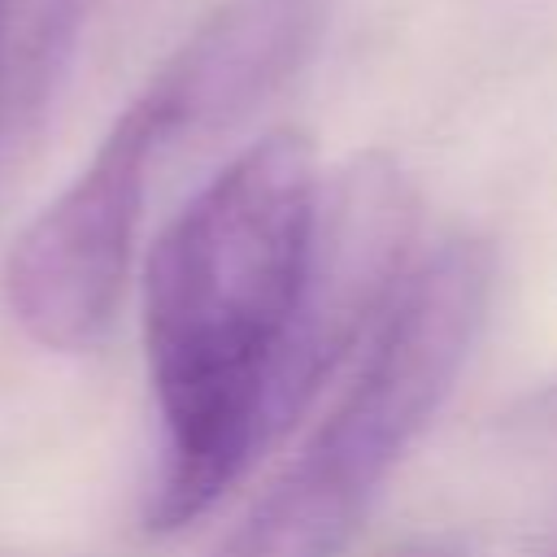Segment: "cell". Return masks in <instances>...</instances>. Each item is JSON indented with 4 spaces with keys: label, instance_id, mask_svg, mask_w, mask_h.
<instances>
[{
    "label": "cell",
    "instance_id": "3957f363",
    "mask_svg": "<svg viewBox=\"0 0 557 557\" xmlns=\"http://www.w3.org/2000/svg\"><path fill=\"white\" fill-rule=\"evenodd\" d=\"M165 61L144 91L113 117L91 161L13 239L4 300L22 331L57 352H83L109 331L144 200L157 165L187 139L209 135V117Z\"/></svg>",
    "mask_w": 557,
    "mask_h": 557
},
{
    "label": "cell",
    "instance_id": "8992f818",
    "mask_svg": "<svg viewBox=\"0 0 557 557\" xmlns=\"http://www.w3.org/2000/svg\"><path fill=\"white\" fill-rule=\"evenodd\" d=\"M17 0H0V91H4V52H9V22Z\"/></svg>",
    "mask_w": 557,
    "mask_h": 557
},
{
    "label": "cell",
    "instance_id": "7a4b0ae2",
    "mask_svg": "<svg viewBox=\"0 0 557 557\" xmlns=\"http://www.w3.org/2000/svg\"><path fill=\"white\" fill-rule=\"evenodd\" d=\"M487 292L492 261L474 239H444L405 270L331 413L213 557H339L453 392Z\"/></svg>",
    "mask_w": 557,
    "mask_h": 557
},
{
    "label": "cell",
    "instance_id": "6da1fadb",
    "mask_svg": "<svg viewBox=\"0 0 557 557\" xmlns=\"http://www.w3.org/2000/svg\"><path fill=\"white\" fill-rule=\"evenodd\" d=\"M305 135L231 157L161 231L144 274V348L161 418L148 527L200 518L305 400L300 326L318 244Z\"/></svg>",
    "mask_w": 557,
    "mask_h": 557
},
{
    "label": "cell",
    "instance_id": "277c9868",
    "mask_svg": "<svg viewBox=\"0 0 557 557\" xmlns=\"http://www.w3.org/2000/svg\"><path fill=\"white\" fill-rule=\"evenodd\" d=\"M91 9H96V0H57V4H52L48 22H44V30H39V48H35L39 87H48L52 70L70 57V48H74V39H78V30H83V22H87Z\"/></svg>",
    "mask_w": 557,
    "mask_h": 557
},
{
    "label": "cell",
    "instance_id": "5b68a950",
    "mask_svg": "<svg viewBox=\"0 0 557 557\" xmlns=\"http://www.w3.org/2000/svg\"><path fill=\"white\" fill-rule=\"evenodd\" d=\"M392 557H461L453 544H435V540H418V544H409V548H400V553H392Z\"/></svg>",
    "mask_w": 557,
    "mask_h": 557
}]
</instances>
